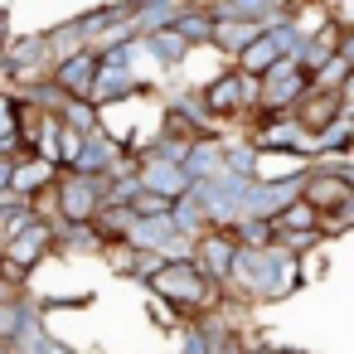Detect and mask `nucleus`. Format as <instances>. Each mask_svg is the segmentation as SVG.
I'll return each instance as SVG.
<instances>
[{
  "mask_svg": "<svg viewBox=\"0 0 354 354\" xmlns=\"http://www.w3.org/2000/svg\"><path fill=\"white\" fill-rule=\"evenodd\" d=\"M156 291L165 301H175V306H209L214 301V286H209V277H204L199 262H160Z\"/></svg>",
  "mask_w": 354,
  "mask_h": 354,
  "instance_id": "1",
  "label": "nucleus"
},
{
  "mask_svg": "<svg viewBox=\"0 0 354 354\" xmlns=\"http://www.w3.org/2000/svg\"><path fill=\"white\" fill-rule=\"evenodd\" d=\"M349 175H315L310 180V189H306V209L315 214V218H330V214H344L349 209Z\"/></svg>",
  "mask_w": 354,
  "mask_h": 354,
  "instance_id": "2",
  "label": "nucleus"
},
{
  "mask_svg": "<svg viewBox=\"0 0 354 354\" xmlns=\"http://www.w3.org/2000/svg\"><path fill=\"white\" fill-rule=\"evenodd\" d=\"M204 97H209V112H238V107L248 102V97H243V78H238V73H223L218 83H209V93H204Z\"/></svg>",
  "mask_w": 354,
  "mask_h": 354,
  "instance_id": "3",
  "label": "nucleus"
}]
</instances>
